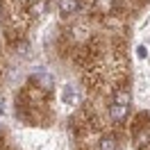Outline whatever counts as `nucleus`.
Listing matches in <instances>:
<instances>
[{
    "label": "nucleus",
    "mask_w": 150,
    "mask_h": 150,
    "mask_svg": "<svg viewBox=\"0 0 150 150\" xmlns=\"http://www.w3.org/2000/svg\"><path fill=\"white\" fill-rule=\"evenodd\" d=\"M48 14V2L46 0H32L28 5V18L30 21H39Z\"/></svg>",
    "instance_id": "f257e3e1"
},
{
    "label": "nucleus",
    "mask_w": 150,
    "mask_h": 150,
    "mask_svg": "<svg viewBox=\"0 0 150 150\" xmlns=\"http://www.w3.org/2000/svg\"><path fill=\"white\" fill-rule=\"evenodd\" d=\"M127 116H130V105H121V103L109 105V118L114 123H123Z\"/></svg>",
    "instance_id": "f03ea898"
},
{
    "label": "nucleus",
    "mask_w": 150,
    "mask_h": 150,
    "mask_svg": "<svg viewBox=\"0 0 150 150\" xmlns=\"http://www.w3.org/2000/svg\"><path fill=\"white\" fill-rule=\"evenodd\" d=\"M82 5H84L82 0H59V14L64 18H68V16H73L82 9Z\"/></svg>",
    "instance_id": "7ed1b4c3"
},
{
    "label": "nucleus",
    "mask_w": 150,
    "mask_h": 150,
    "mask_svg": "<svg viewBox=\"0 0 150 150\" xmlns=\"http://www.w3.org/2000/svg\"><path fill=\"white\" fill-rule=\"evenodd\" d=\"M32 82L39 86V91H46V93H50L52 91V77L48 73H41V75H32Z\"/></svg>",
    "instance_id": "20e7f679"
},
{
    "label": "nucleus",
    "mask_w": 150,
    "mask_h": 150,
    "mask_svg": "<svg viewBox=\"0 0 150 150\" xmlns=\"http://www.w3.org/2000/svg\"><path fill=\"white\" fill-rule=\"evenodd\" d=\"M98 148H100V150H118V139H116L114 134H103Z\"/></svg>",
    "instance_id": "39448f33"
},
{
    "label": "nucleus",
    "mask_w": 150,
    "mask_h": 150,
    "mask_svg": "<svg viewBox=\"0 0 150 150\" xmlns=\"http://www.w3.org/2000/svg\"><path fill=\"white\" fill-rule=\"evenodd\" d=\"M62 103L68 105V107H75V103H77V96H75V91H73L71 84H66L64 89H62Z\"/></svg>",
    "instance_id": "423d86ee"
},
{
    "label": "nucleus",
    "mask_w": 150,
    "mask_h": 150,
    "mask_svg": "<svg viewBox=\"0 0 150 150\" xmlns=\"http://www.w3.org/2000/svg\"><path fill=\"white\" fill-rule=\"evenodd\" d=\"M130 100H132V96L127 89H118L116 96H114V103H121V105H130Z\"/></svg>",
    "instance_id": "0eeeda50"
},
{
    "label": "nucleus",
    "mask_w": 150,
    "mask_h": 150,
    "mask_svg": "<svg viewBox=\"0 0 150 150\" xmlns=\"http://www.w3.org/2000/svg\"><path fill=\"white\" fill-rule=\"evenodd\" d=\"M16 52H21V55H28V52H30L28 41H18V43H16Z\"/></svg>",
    "instance_id": "6e6552de"
},
{
    "label": "nucleus",
    "mask_w": 150,
    "mask_h": 150,
    "mask_svg": "<svg viewBox=\"0 0 150 150\" xmlns=\"http://www.w3.org/2000/svg\"><path fill=\"white\" fill-rule=\"evenodd\" d=\"M137 55H139L141 59H143V57H146V48H143V46H139V48H137Z\"/></svg>",
    "instance_id": "1a4fd4ad"
},
{
    "label": "nucleus",
    "mask_w": 150,
    "mask_h": 150,
    "mask_svg": "<svg viewBox=\"0 0 150 150\" xmlns=\"http://www.w3.org/2000/svg\"><path fill=\"white\" fill-rule=\"evenodd\" d=\"M5 112V103H0V114Z\"/></svg>",
    "instance_id": "9d476101"
}]
</instances>
